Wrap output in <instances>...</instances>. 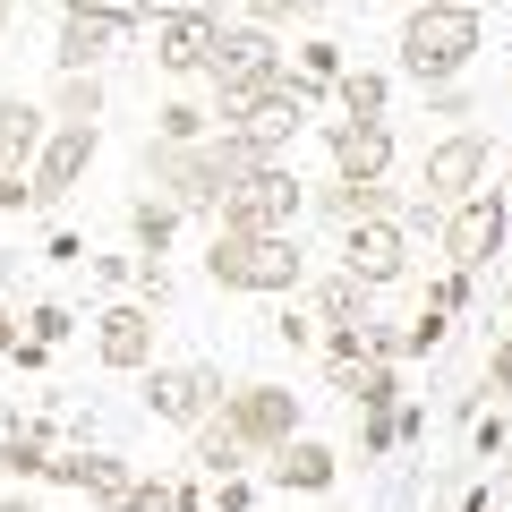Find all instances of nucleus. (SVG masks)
<instances>
[{"instance_id": "1", "label": "nucleus", "mask_w": 512, "mask_h": 512, "mask_svg": "<svg viewBox=\"0 0 512 512\" xmlns=\"http://www.w3.org/2000/svg\"><path fill=\"white\" fill-rule=\"evenodd\" d=\"M393 52H402L410 86H461L478 69V52H487V18L470 0H419L402 18V35H393Z\"/></svg>"}, {"instance_id": "2", "label": "nucleus", "mask_w": 512, "mask_h": 512, "mask_svg": "<svg viewBox=\"0 0 512 512\" xmlns=\"http://www.w3.org/2000/svg\"><path fill=\"white\" fill-rule=\"evenodd\" d=\"M205 282L239 299H299L308 291V248H299V231H214L205 239Z\"/></svg>"}, {"instance_id": "3", "label": "nucleus", "mask_w": 512, "mask_h": 512, "mask_svg": "<svg viewBox=\"0 0 512 512\" xmlns=\"http://www.w3.org/2000/svg\"><path fill=\"white\" fill-rule=\"evenodd\" d=\"M137 0H69L60 9V43H52V60H60V77H86V69H111V60L137 43Z\"/></svg>"}, {"instance_id": "4", "label": "nucleus", "mask_w": 512, "mask_h": 512, "mask_svg": "<svg viewBox=\"0 0 512 512\" xmlns=\"http://www.w3.org/2000/svg\"><path fill=\"white\" fill-rule=\"evenodd\" d=\"M299 214H308V180H299L291 163H265V171H248V180L222 197L214 231H299Z\"/></svg>"}, {"instance_id": "5", "label": "nucleus", "mask_w": 512, "mask_h": 512, "mask_svg": "<svg viewBox=\"0 0 512 512\" xmlns=\"http://www.w3.org/2000/svg\"><path fill=\"white\" fill-rule=\"evenodd\" d=\"M137 35L154 43V69L163 77H205L214 69V35H222V9H154V0H137Z\"/></svg>"}, {"instance_id": "6", "label": "nucleus", "mask_w": 512, "mask_h": 512, "mask_svg": "<svg viewBox=\"0 0 512 512\" xmlns=\"http://www.w3.org/2000/svg\"><path fill=\"white\" fill-rule=\"evenodd\" d=\"M504 239H512V205H504V188H478V197H461L453 214H444L436 248H444V265H453V274H487L495 256H504Z\"/></svg>"}, {"instance_id": "7", "label": "nucleus", "mask_w": 512, "mask_h": 512, "mask_svg": "<svg viewBox=\"0 0 512 512\" xmlns=\"http://www.w3.org/2000/svg\"><path fill=\"white\" fill-rule=\"evenodd\" d=\"M299 419H308V402H299L291 384H222V427H231L256 461L274 453V444H291Z\"/></svg>"}, {"instance_id": "8", "label": "nucleus", "mask_w": 512, "mask_h": 512, "mask_svg": "<svg viewBox=\"0 0 512 512\" xmlns=\"http://www.w3.org/2000/svg\"><path fill=\"white\" fill-rule=\"evenodd\" d=\"M146 376V419H163V427H197V419H214V402H222V367H205V359H154V367H137Z\"/></svg>"}, {"instance_id": "9", "label": "nucleus", "mask_w": 512, "mask_h": 512, "mask_svg": "<svg viewBox=\"0 0 512 512\" xmlns=\"http://www.w3.org/2000/svg\"><path fill=\"white\" fill-rule=\"evenodd\" d=\"M487 171H495V137H487V128H453V137H436V146H427L419 197H436L444 214H453L461 197H478V188H487Z\"/></svg>"}, {"instance_id": "10", "label": "nucleus", "mask_w": 512, "mask_h": 512, "mask_svg": "<svg viewBox=\"0 0 512 512\" xmlns=\"http://www.w3.org/2000/svg\"><path fill=\"white\" fill-rule=\"evenodd\" d=\"M410 231L393 214H376V222H350L342 231V248H333V265H342L350 282H367V291H393V282H410Z\"/></svg>"}, {"instance_id": "11", "label": "nucleus", "mask_w": 512, "mask_h": 512, "mask_svg": "<svg viewBox=\"0 0 512 512\" xmlns=\"http://www.w3.org/2000/svg\"><path fill=\"white\" fill-rule=\"evenodd\" d=\"M265 77H282V35H274V26H248V18H239V26L222 18L205 86H214V94H248V86H265Z\"/></svg>"}, {"instance_id": "12", "label": "nucleus", "mask_w": 512, "mask_h": 512, "mask_svg": "<svg viewBox=\"0 0 512 512\" xmlns=\"http://www.w3.org/2000/svg\"><path fill=\"white\" fill-rule=\"evenodd\" d=\"M94 154H103V128H52L43 154L26 163V197H35V205H69L77 188H86Z\"/></svg>"}, {"instance_id": "13", "label": "nucleus", "mask_w": 512, "mask_h": 512, "mask_svg": "<svg viewBox=\"0 0 512 512\" xmlns=\"http://www.w3.org/2000/svg\"><path fill=\"white\" fill-rule=\"evenodd\" d=\"M154 342H163V325H154L146 299H111V308L94 316V367H111V376L154 367Z\"/></svg>"}, {"instance_id": "14", "label": "nucleus", "mask_w": 512, "mask_h": 512, "mask_svg": "<svg viewBox=\"0 0 512 512\" xmlns=\"http://www.w3.org/2000/svg\"><path fill=\"white\" fill-rule=\"evenodd\" d=\"M333 180H393V120H325Z\"/></svg>"}, {"instance_id": "15", "label": "nucleus", "mask_w": 512, "mask_h": 512, "mask_svg": "<svg viewBox=\"0 0 512 512\" xmlns=\"http://www.w3.org/2000/svg\"><path fill=\"white\" fill-rule=\"evenodd\" d=\"M333 478H342V453H333V444H316L308 427H299L291 444H274V453H265V487H274V495H333Z\"/></svg>"}, {"instance_id": "16", "label": "nucleus", "mask_w": 512, "mask_h": 512, "mask_svg": "<svg viewBox=\"0 0 512 512\" xmlns=\"http://www.w3.org/2000/svg\"><path fill=\"white\" fill-rule=\"evenodd\" d=\"M43 478L69 487V495H86V504H120L137 470H128L120 453H52V461H43Z\"/></svg>"}, {"instance_id": "17", "label": "nucleus", "mask_w": 512, "mask_h": 512, "mask_svg": "<svg viewBox=\"0 0 512 512\" xmlns=\"http://www.w3.org/2000/svg\"><path fill=\"white\" fill-rule=\"evenodd\" d=\"M393 188L384 180H325V188H308V214L316 222H333V231H350V222H376V214H393Z\"/></svg>"}, {"instance_id": "18", "label": "nucleus", "mask_w": 512, "mask_h": 512, "mask_svg": "<svg viewBox=\"0 0 512 512\" xmlns=\"http://www.w3.org/2000/svg\"><path fill=\"white\" fill-rule=\"evenodd\" d=\"M333 393H342L359 419H393V410H402V367L393 359H359V367L333 376Z\"/></svg>"}, {"instance_id": "19", "label": "nucleus", "mask_w": 512, "mask_h": 512, "mask_svg": "<svg viewBox=\"0 0 512 512\" xmlns=\"http://www.w3.org/2000/svg\"><path fill=\"white\" fill-rule=\"evenodd\" d=\"M308 316H316V325H376V291L350 282L342 265H333V274L308 282Z\"/></svg>"}, {"instance_id": "20", "label": "nucleus", "mask_w": 512, "mask_h": 512, "mask_svg": "<svg viewBox=\"0 0 512 512\" xmlns=\"http://www.w3.org/2000/svg\"><path fill=\"white\" fill-rule=\"evenodd\" d=\"M43 137H52V111L26 103V94H0V163L26 171V163L43 154Z\"/></svg>"}, {"instance_id": "21", "label": "nucleus", "mask_w": 512, "mask_h": 512, "mask_svg": "<svg viewBox=\"0 0 512 512\" xmlns=\"http://www.w3.org/2000/svg\"><path fill=\"white\" fill-rule=\"evenodd\" d=\"M188 436H197V444H188L197 478H248V470H256V453H248V444L231 436V427H222V402H214V419H197Z\"/></svg>"}, {"instance_id": "22", "label": "nucleus", "mask_w": 512, "mask_h": 512, "mask_svg": "<svg viewBox=\"0 0 512 512\" xmlns=\"http://www.w3.org/2000/svg\"><path fill=\"white\" fill-rule=\"evenodd\" d=\"M180 205H171V197H154V188H146V197H128V239H137V256H154V265H163V256H171V239H180Z\"/></svg>"}, {"instance_id": "23", "label": "nucleus", "mask_w": 512, "mask_h": 512, "mask_svg": "<svg viewBox=\"0 0 512 512\" xmlns=\"http://www.w3.org/2000/svg\"><path fill=\"white\" fill-rule=\"evenodd\" d=\"M333 103H342V120H393V69H342Z\"/></svg>"}, {"instance_id": "24", "label": "nucleus", "mask_w": 512, "mask_h": 512, "mask_svg": "<svg viewBox=\"0 0 512 512\" xmlns=\"http://www.w3.org/2000/svg\"><path fill=\"white\" fill-rule=\"evenodd\" d=\"M94 120H103V69L60 77V94H52V128H94Z\"/></svg>"}, {"instance_id": "25", "label": "nucleus", "mask_w": 512, "mask_h": 512, "mask_svg": "<svg viewBox=\"0 0 512 512\" xmlns=\"http://www.w3.org/2000/svg\"><path fill=\"white\" fill-rule=\"evenodd\" d=\"M342 69H350L342 43H333V35H308V43H299V69H291V77H308V86L333 103V77H342Z\"/></svg>"}, {"instance_id": "26", "label": "nucleus", "mask_w": 512, "mask_h": 512, "mask_svg": "<svg viewBox=\"0 0 512 512\" xmlns=\"http://www.w3.org/2000/svg\"><path fill=\"white\" fill-rule=\"evenodd\" d=\"M154 137H163V146H197V137H214V111H197V103H163V111H154Z\"/></svg>"}, {"instance_id": "27", "label": "nucleus", "mask_w": 512, "mask_h": 512, "mask_svg": "<svg viewBox=\"0 0 512 512\" xmlns=\"http://www.w3.org/2000/svg\"><path fill=\"white\" fill-rule=\"evenodd\" d=\"M444 342H453V316H444V308H419L402 325V359H436Z\"/></svg>"}, {"instance_id": "28", "label": "nucleus", "mask_w": 512, "mask_h": 512, "mask_svg": "<svg viewBox=\"0 0 512 512\" xmlns=\"http://www.w3.org/2000/svg\"><path fill=\"white\" fill-rule=\"evenodd\" d=\"M18 333H26V342H43V350H60V342H69V333H77V316L60 308V299H35V308L18 316Z\"/></svg>"}, {"instance_id": "29", "label": "nucleus", "mask_w": 512, "mask_h": 512, "mask_svg": "<svg viewBox=\"0 0 512 512\" xmlns=\"http://www.w3.org/2000/svg\"><path fill=\"white\" fill-rule=\"evenodd\" d=\"M316 350H325V367L342 376V367L367 359V325H325V333H316Z\"/></svg>"}, {"instance_id": "30", "label": "nucleus", "mask_w": 512, "mask_h": 512, "mask_svg": "<svg viewBox=\"0 0 512 512\" xmlns=\"http://www.w3.org/2000/svg\"><path fill=\"white\" fill-rule=\"evenodd\" d=\"M487 393H495V402L512 393V325H495V342H487V376H478V402H487Z\"/></svg>"}, {"instance_id": "31", "label": "nucleus", "mask_w": 512, "mask_h": 512, "mask_svg": "<svg viewBox=\"0 0 512 512\" xmlns=\"http://www.w3.org/2000/svg\"><path fill=\"white\" fill-rule=\"evenodd\" d=\"M103 512H171V478L137 470V478H128V495H120V504H103Z\"/></svg>"}, {"instance_id": "32", "label": "nucleus", "mask_w": 512, "mask_h": 512, "mask_svg": "<svg viewBox=\"0 0 512 512\" xmlns=\"http://www.w3.org/2000/svg\"><path fill=\"white\" fill-rule=\"evenodd\" d=\"M333 0H248V26H291V18H325Z\"/></svg>"}, {"instance_id": "33", "label": "nucleus", "mask_w": 512, "mask_h": 512, "mask_svg": "<svg viewBox=\"0 0 512 512\" xmlns=\"http://www.w3.org/2000/svg\"><path fill=\"white\" fill-rule=\"evenodd\" d=\"M470 291H478V274H453V265H444V274L427 282V308H444V316H461V308H470Z\"/></svg>"}, {"instance_id": "34", "label": "nucleus", "mask_w": 512, "mask_h": 512, "mask_svg": "<svg viewBox=\"0 0 512 512\" xmlns=\"http://www.w3.org/2000/svg\"><path fill=\"white\" fill-rule=\"evenodd\" d=\"M436 120H470V86H419Z\"/></svg>"}, {"instance_id": "35", "label": "nucleus", "mask_w": 512, "mask_h": 512, "mask_svg": "<svg viewBox=\"0 0 512 512\" xmlns=\"http://www.w3.org/2000/svg\"><path fill=\"white\" fill-rule=\"evenodd\" d=\"M393 444H402V436H393V419H359V461H384Z\"/></svg>"}, {"instance_id": "36", "label": "nucleus", "mask_w": 512, "mask_h": 512, "mask_svg": "<svg viewBox=\"0 0 512 512\" xmlns=\"http://www.w3.org/2000/svg\"><path fill=\"white\" fill-rule=\"evenodd\" d=\"M0 359H9V367H18V376H43V367H52V350H43V342H26V333H18V342H9V350H0Z\"/></svg>"}, {"instance_id": "37", "label": "nucleus", "mask_w": 512, "mask_h": 512, "mask_svg": "<svg viewBox=\"0 0 512 512\" xmlns=\"http://www.w3.org/2000/svg\"><path fill=\"white\" fill-rule=\"evenodd\" d=\"M274 342H291V350H308V342H316V316H299V308H282V316H274Z\"/></svg>"}, {"instance_id": "38", "label": "nucleus", "mask_w": 512, "mask_h": 512, "mask_svg": "<svg viewBox=\"0 0 512 512\" xmlns=\"http://www.w3.org/2000/svg\"><path fill=\"white\" fill-rule=\"evenodd\" d=\"M256 504V478H214V512H248Z\"/></svg>"}, {"instance_id": "39", "label": "nucleus", "mask_w": 512, "mask_h": 512, "mask_svg": "<svg viewBox=\"0 0 512 512\" xmlns=\"http://www.w3.org/2000/svg\"><path fill=\"white\" fill-rule=\"evenodd\" d=\"M171 512H205V478H197V470L171 478Z\"/></svg>"}, {"instance_id": "40", "label": "nucleus", "mask_w": 512, "mask_h": 512, "mask_svg": "<svg viewBox=\"0 0 512 512\" xmlns=\"http://www.w3.org/2000/svg\"><path fill=\"white\" fill-rule=\"evenodd\" d=\"M86 265H94V282H103V291H120V282L137 274V256H86Z\"/></svg>"}, {"instance_id": "41", "label": "nucleus", "mask_w": 512, "mask_h": 512, "mask_svg": "<svg viewBox=\"0 0 512 512\" xmlns=\"http://www.w3.org/2000/svg\"><path fill=\"white\" fill-rule=\"evenodd\" d=\"M393 436L419 444V436H427V410H419V402H402V410H393Z\"/></svg>"}, {"instance_id": "42", "label": "nucleus", "mask_w": 512, "mask_h": 512, "mask_svg": "<svg viewBox=\"0 0 512 512\" xmlns=\"http://www.w3.org/2000/svg\"><path fill=\"white\" fill-rule=\"evenodd\" d=\"M43 256H52V265H86V239H77V231H60L52 248H43Z\"/></svg>"}, {"instance_id": "43", "label": "nucleus", "mask_w": 512, "mask_h": 512, "mask_svg": "<svg viewBox=\"0 0 512 512\" xmlns=\"http://www.w3.org/2000/svg\"><path fill=\"white\" fill-rule=\"evenodd\" d=\"M504 436H512L504 419H478V461H495V453H504Z\"/></svg>"}, {"instance_id": "44", "label": "nucleus", "mask_w": 512, "mask_h": 512, "mask_svg": "<svg viewBox=\"0 0 512 512\" xmlns=\"http://www.w3.org/2000/svg\"><path fill=\"white\" fill-rule=\"evenodd\" d=\"M0 512H43V495H26V487H0Z\"/></svg>"}, {"instance_id": "45", "label": "nucleus", "mask_w": 512, "mask_h": 512, "mask_svg": "<svg viewBox=\"0 0 512 512\" xmlns=\"http://www.w3.org/2000/svg\"><path fill=\"white\" fill-rule=\"evenodd\" d=\"M9 342H18V316H9V308H0V350H9Z\"/></svg>"}, {"instance_id": "46", "label": "nucleus", "mask_w": 512, "mask_h": 512, "mask_svg": "<svg viewBox=\"0 0 512 512\" xmlns=\"http://www.w3.org/2000/svg\"><path fill=\"white\" fill-rule=\"evenodd\" d=\"M461 512H487V487H470V495H461Z\"/></svg>"}, {"instance_id": "47", "label": "nucleus", "mask_w": 512, "mask_h": 512, "mask_svg": "<svg viewBox=\"0 0 512 512\" xmlns=\"http://www.w3.org/2000/svg\"><path fill=\"white\" fill-rule=\"evenodd\" d=\"M9 9H18V0H0V35H9Z\"/></svg>"}, {"instance_id": "48", "label": "nucleus", "mask_w": 512, "mask_h": 512, "mask_svg": "<svg viewBox=\"0 0 512 512\" xmlns=\"http://www.w3.org/2000/svg\"><path fill=\"white\" fill-rule=\"evenodd\" d=\"M60 9H69V0H60Z\"/></svg>"}]
</instances>
